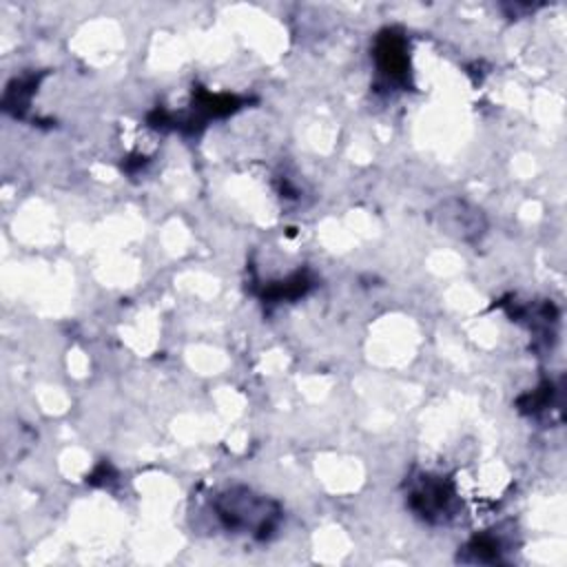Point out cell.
Returning <instances> with one entry per match:
<instances>
[{
	"label": "cell",
	"instance_id": "1",
	"mask_svg": "<svg viewBox=\"0 0 567 567\" xmlns=\"http://www.w3.org/2000/svg\"><path fill=\"white\" fill-rule=\"evenodd\" d=\"M213 512L226 532L246 534L257 540L270 538L281 520L277 501L244 485H233L219 492L213 498Z\"/></svg>",
	"mask_w": 567,
	"mask_h": 567
},
{
	"label": "cell",
	"instance_id": "2",
	"mask_svg": "<svg viewBox=\"0 0 567 567\" xmlns=\"http://www.w3.org/2000/svg\"><path fill=\"white\" fill-rule=\"evenodd\" d=\"M405 503L419 518L439 525L454 516L456 487L447 476L421 472L408 481Z\"/></svg>",
	"mask_w": 567,
	"mask_h": 567
},
{
	"label": "cell",
	"instance_id": "3",
	"mask_svg": "<svg viewBox=\"0 0 567 567\" xmlns=\"http://www.w3.org/2000/svg\"><path fill=\"white\" fill-rule=\"evenodd\" d=\"M432 219L441 233L458 241H478L487 230V219L483 210L458 197L443 199L432 210Z\"/></svg>",
	"mask_w": 567,
	"mask_h": 567
},
{
	"label": "cell",
	"instance_id": "4",
	"mask_svg": "<svg viewBox=\"0 0 567 567\" xmlns=\"http://www.w3.org/2000/svg\"><path fill=\"white\" fill-rule=\"evenodd\" d=\"M374 64L379 75L388 84H408L410 75V53H408V38L399 29H383L374 40Z\"/></svg>",
	"mask_w": 567,
	"mask_h": 567
},
{
	"label": "cell",
	"instance_id": "5",
	"mask_svg": "<svg viewBox=\"0 0 567 567\" xmlns=\"http://www.w3.org/2000/svg\"><path fill=\"white\" fill-rule=\"evenodd\" d=\"M244 104L241 97L237 95H228V93H210L204 89H197L193 93V104L188 109V113H184L182 117H175L173 113H168V124L184 128L188 133H197L208 120L213 117H224L235 113L239 106Z\"/></svg>",
	"mask_w": 567,
	"mask_h": 567
},
{
	"label": "cell",
	"instance_id": "6",
	"mask_svg": "<svg viewBox=\"0 0 567 567\" xmlns=\"http://www.w3.org/2000/svg\"><path fill=\"white\" fill-rule=\"evenodd\" d=\"M505 554V540L501 534H476L467 540L463 547V556H458L463 563H501Z\"/></svg>",
	"mask_w": 567,
	"mask_h": 567
},
{
	"label": "cell",
	"instance_id": "7",
	"mask_svg": "<svg viewBox=\"0 0 567 567\" xmlns=\"http://www.w3.org/2000/svg\"><path fill=\"white\" fill-rule=\"evenodd\" d=\"M312 288V277L303 270L286 277V279H279V281H272L264 288L261 297L266 301H292V299H299L303 297L308 290Z\"/></svg>",
	"mask_w": 567,
	"mask_h": 567
},
{
	"label": "cell",
	"instance_id": "8",
	"mask_svg": "<svg viewBox=\"0 0 567 567\" xmlns=\"http://www.w3.org/2000/svg\"><path fill=\"white\" fill-rule=\"evenodd\" d=\"M38 82H40V75H24V78H16L7 91H4V97H2V106L4 111L13 113L16 117H22V113L29 109V102H31V95L35 93L38 89Z\"/></svg>",
	"mask_w": 567,
	"mask_h": 567
},
{
	"label": "cell",
	"instance_id": "9",
	"mask_svg": "<svg viewBox=\"0 0 567 567\" xmlns=\"http://www.w3.org/2000/svg\"><path fill=\"white\" fill-rule=\"evenodd\" d=\"M551 396H554V385L549 381H545L536 390H532L518 399V410L525 414H538L551 405Z\"/></svg>",
	"mask_w": 567,
	"mask_h": 567
}]
</instances>
